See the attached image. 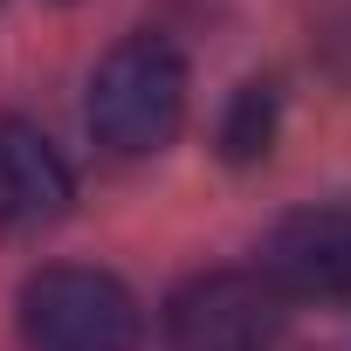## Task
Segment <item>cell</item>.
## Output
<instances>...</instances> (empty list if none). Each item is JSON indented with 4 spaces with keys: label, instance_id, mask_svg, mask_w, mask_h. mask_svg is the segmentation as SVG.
Returning a JSON list of instances; mask_svg holds the SVG:
<instances>
[{
    "label": "cell",
    "instance_id": "6da1fadb",
    "mask_svg": "<svg viewBox=\"0 0 351 351\" xmlns=\"http://www.w3.org/2000/svg\"><path fill=\"white\" fill-rule=\"evenodd\" d=\"M186 90H193V83H186V56H180V49L158 42V35H131V42H117V49L97 62L83 117H90V131H97L104 152H117V158H152V152H165L172 138H180V124H186Z\"/></svg>",
    "mask_w": 351,
    "mask_h": 351
},
{
    "label": "cell",
    "instance_id": "7a4b0ae2",
    "mask_svg": "<svg viewBox=\"0 0 351 351\" xmlns=\"http://www.w3.org/2000/svg\"><path fill=\"white\" fill-rule=\"evenodd\" d=\"M14 317H21V344L28 351H138L145 344L138 296L117 276L76 269V262L35 269L21 282Z\"/></svg>",
    "mask_w": 351,
    "mask_h": 351
},
{
    "label": "cell",
    "instance_id": "3957f363",
    "mask_svg": "<svg viewBox=\"0 0 351 351\" xmlns=\"http://www.w3.org/2000/svg\"><path fill=\"white\" fill-rule=\"evenodd\" d=\"M282 296L248 269H214L165 296V351H276Z\"/></svg>",
    "mask_w": 351,
    "mask_h": 351
},
{
    "label": "cell",
    "instance_id": "277c9868",
    "mask_svg": "<svg viewBox=\"0 0 351 351\" xmlns=\"http://www.w3.org/2000/svg\"><path fill=\"white\" fill-rule=\"evenodd\" d=\"M255 276L276 296L296 303H330L351 296V207H296L262 234Z\"/></svg>",
    "mask_w": 351,
    "mask_h": 351
},
{
    "label": "cell",
    "instance_id": "5b68a950",
    "mask_svg": "<svg viewBox=\"0 0 351 351\" xmlns=\"http://www.w3.org/2000/svg\"><path fill=\"white\" fill-rule=\"evenodd\" d=\"M69 200H76V172L49 145V131L28 117H0V228L42 234L69 214Z\"/></svg>",
    "mask_w": 351,
    "mask_h": 351
},
{
    "label": "cell",
    "instance_id": "8992f818",
    "mask_svg": "<svg viewBox=\"0 0 351 351\" xmlns=\"http://www.w3.org/2000/svg\"><path fill=\"white\" fill-rule=\"evenodd\" d=\"M269 138H276V90L269 83H241L234 104H228V117H221V152L234 165H255L269 152Z\"/></svg>",
    "mask_w": 351,
    "mask_h": 351
}]
</instances>
